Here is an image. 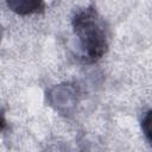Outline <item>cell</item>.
I'll return each instance as SVG.
<instances>
[{
    "label": "cell",
    "instance_id": "cell-1",
    "mask_svg": "<svg viewBox=\"0 0 152 152\" xmlns=\"http://www.w3.org/2000/svg\"><path fill=\"white\" fill-rule=\"evenodd\" d=\"M71 24L80 43L83 62L91 64L101 59L108 51V33L96 8L88 6L77 11Z\"/></svg>",
    "mask_w": 152,
    "mask_h": 152
},
{
    "label": "cell",
    "instance_id": "cell-2",
    "mask_svg": "<svg viewBox=\"0 0 152 152\" xmlns=\"http://www.w3.org/2000/svg\"><path fill=\"white\" fill-rule=\"evenodd\" d=\"M78 91L74 84L64 83L51 88L48 93L49 103L61 114L68 115L77 103Z\"/></svg>",
    "mask_w": 152,
    "mask_h": 152
},
{
    "label": "cell",
    "instance_id": "cell-3",
    "mask_svg": "<svg viewBox=\"0 0 152 152\" xmlns=\"http://www.w3.org/2000/svg\"><path fill=\"white\" fill-rule=\"evenodd\" d=\"M6 4L12 12L19 15L40 13L45 8L44 0H6Z\"/></svg>",
    "mask_w": 152,
    "mask_h": 152
},
{
    "label": "cell",
    "instance_id": "cell-4",
    "mask_svg": "<svg viewBox=\"0 0 152 152\" xmlns=\"http://www.w3.org/2000/svg\"><path fill=\"white\" fill-rule=\"evenodd\" d=\"M141 129L146 140L152 144V110H147L141 120Z\"/></svg>",
    "mask_w": 152,
    "mask_h": 152
},
{
    "label": "cell",
    "instance_id": "cell-5",
    "mask_svg": "<svg viewBox=\"0 0 152 152\" xmlns=\"http://www.w3.org/2000/svg\"><path fill=\"white\" fill-rule=\"evenodd\" d=\"M5 126H6V119H5L4 112L1 110V112H0V132L5 128Z\"/></svg>",
    "mask_w": 152,
    "mask_h": 152
},
{
    "label": "cell",
    "instance_id": "cell-6",
    "mask_svg": "<svg viewBox=\"0 0 152 152\" xmlns=\"http://www.w3.org/2000/svg\"><path fill=\"white\" fill-rule=\"evenodd\" d=\"M1 37H2V32H1V28H0V42H1Z\"/></svg>",
    "mask_w": 152,
    "mask_h": 152
}]
</instances>
